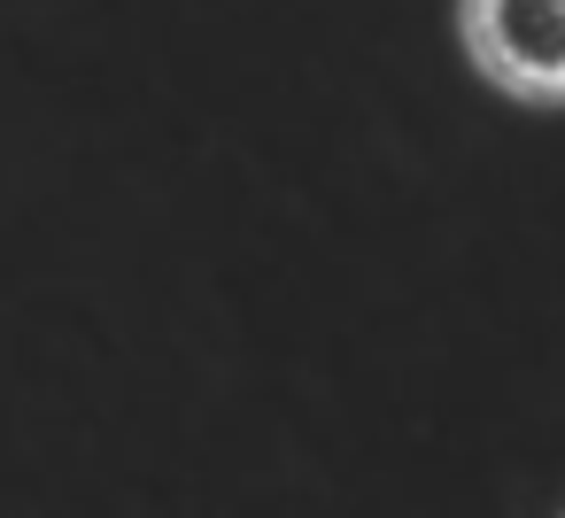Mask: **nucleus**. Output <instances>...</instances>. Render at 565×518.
<instances>
[{"instance_id":"f257e3e1","label":"nucleus","mask_w":565,"mask_h":518,"mask_svg":"<svg viewBox=\"0 0 565 518\" xmlns=\"http://www.w3.org/2000/svg\"><path fill=\"white\" fill-rule=\"evenodd\" d=\"M457 40L495 94L565 109V0H457Z\"/></svg>"}]
</instances>
